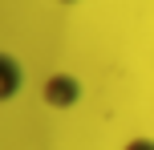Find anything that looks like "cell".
Listing matches in <instances>:
<instances>
[{
    "mask_svg": "<svg viewBox=\"0 0 154 150\" xmlns=\"http://www.w3.org/2000/svg\"><path fill=\"white\" fill-rule=\"evenodd\" d=\"M81 97H85V85L69 69H57L41 81V102L49 110H73V106H81Z\"/></svg>",
    "mask_w": 154,
    "mask_h": 150,
    "instance_id": "obj_1",
    "label": "cell"
},
{
    "mask_svg": "<svg viewBox=\"0 0 154 150\" xmlns=\"http://www.w3.org/2000/svg\"><path fill=\"white\" fill-rule=\"evenodd\" d=\"M20 85H24V69L16 65V57L0 53V106L12 102V97L20 93Z\"/></svg>",
    "mask_w": 154,
    "mask_h": 150,
    "instance_id": "obj_2",
    "label": "cell"
},
{
    "mask_svg": "<svg viewBox=\"0 0 154 150\" xmlns=\"http://www.w3.org/2000/svg\"><path fill=\"white\" fill-rule=\"evenodd\" d=\"M122 150H154V138L138 134V138H130V142H122Z\"/></svg>",
    "mask_w": 154,
    "mask_h": 150,
    "instance_id": "obj_3",
    "label": "cell"
},
{
    "mask_svg": "<svg viewBox=\"0 0 154 150\" xmlns=\"http://www.w3.org/2000/svg\"><path fill=\"white\" fill-rule=\"evenodd\" d=\"M57 4H77V0H57Z\"/></svg>",
    "mask_w": 154,
    "mask_h": 150,
    "instance_id": "obj_4",
    "label": "cell"
}]
</instances>
